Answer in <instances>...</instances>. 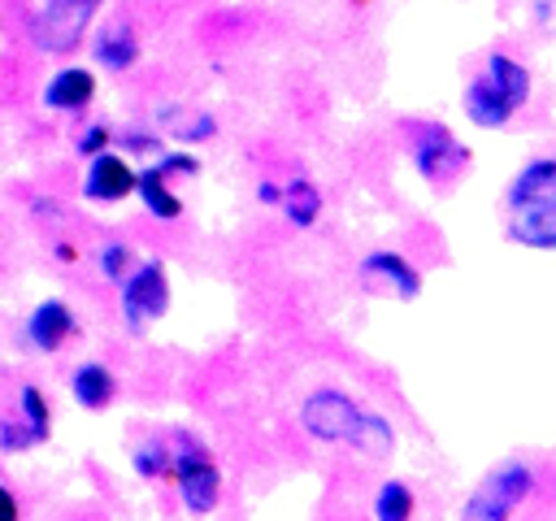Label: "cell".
<instances>
[{
	"label": "cell",
	"mask_w": 556,
	"mask_h": 521,
	"mask_svg": "<svg viewBox=\"0 0 556 521\" xmlns=\"http://www.w3.org/2000/svg\"><path fill=\"white\" fill-rule=\"evenodd\" d=\"M135 56H139V43H135V35H130L126 26L109 30V35L96 43V61L109 65V69H126V65H135Z\"/></svg>",
	"instance_id": "cell-20"
},
{
	"label": "cell",
	"mask_w": 556,
	"mask_h": 521,
	"mask_svg": "<svg viewBox=\"0 0 556 521\" xmlns=\"http://www.w3.org/2000/svg\"><path fill=\"white\" fill-rule=\"evenodd\" d=\"M413 165H417V174H421L426 182H447V178L465 165V143H460L447 126L426 122V126L417 130V143H413Z\"/></svg>",
	"instance_id": "cell-6"
},
{
	"label": "cell",
	"mask_w": 556,
	"mask_h": 521,
	"mask_svg": "<svg viewBox=\"0 0 556 521\" xmlns=\"http://www.w3.org/2000/svg\"><path fill=\"white\" fill-rule=\"evenodd\" d=\"M96 9H100V0H48L39 9V17H35L30 35H35V43L43 52H56L61 56V52H70L87 35Z\"/></svg>",
	"instance_id": "cell-4"
},
{
	"label": "cell",
	"mask_w": 556,
	"mask_h": 521,
	"mask_svg": "<svg viewBox=\"0 0 556 521\" xmlns=\"http://www.w3.org/2000/svg\"><path fill=\"white\" fill-rule=\"evenodd\" d=\"M413 486L408 482H395L387 478L378 491H374V521H413Z\"/></svg>",
	"instance_id": "cell-19"
},
{
	"label": "cell",
	"mask_w": 556,
	"mask_h": 521,
	"mask_svg": "<svg viewBox=\"0 0 556 521\" xmlns=\"http://www.w3.org/2000/svg\"><path fill=\"white\" fill-rule=\"evenodd\" d=\"M352 421H356V404L343 391H330V386L326 391H313L304 399V408H300V425L317 443H343L348 430H352Z\"/></svg>",
	"instance_id": "cell-7"
},
{
	"label": "cell",
	"mask_w": 556,
	"mask_h": 521,
	"mask_svg": "<svg viewBox=\"0 0 556 521\" xmlns=\"http://www.w3.org/2000/svg\"><path fill=\"white\" fill-rule=\"evenodd\" d=\"M130 191H135V169H130L117 152L100 148V152L91 156L87 178H83V195H87V200H100V204H117V200H126Z\"/></svg>",
	"instance_id": "cell-8"
},
{
	"label": "cell",
	"mask_w": 556,
	"mask_h": 521,
	"mask_svg": "<svg viewBox=\"0 0 556 521\" xmlns=\"http://www.w3.org/2000/svg\"><path fill=\"white\" fill-rule=\"evenodd\" d=\"M169 308V278L161 260H139L130 278H122V313L130 330H143L148 321L165 317Z\"/></svg>",
	"instance_id": "cell-5"
},
{
	"label": "cell",
	"mask_w": 556,
	"mask_h": 521,
	"mask_svg": "<svg viewBox=\"0 0 556 521\" xmlns=\"http://www.w3.org/2000/svg\"><path fill=\"white\" fill-rule=\"evenodd\" d=\"M91 96H96V78H91V69H78V65L61 69V74L43 87V104H48V109H61V113H78Z\"/></svg>",
	"instance_id": "cell-15"
},
{
	"label": "cell",
	"mask_w": 556,
	"mask_h": 521,
	"mask_svg": "<svg viewBox=\"0 0 556 521\" xmlns=\"http://www.w3.org/2000/svg\"><path fill=\"white\" fill-rule=\"evenodd\" d=\"M0 521H22V508H17V495L0 482Z\"/></svg>",
	"instance_id": "cell-25"
},
{
	"label": "cell",
	"mask_w": 556,
	"mask_h": 521,
	"mask_svg": "<svg viewBox=\"0 0 556 521\" xmlns=\"http://www.w3.org/2000/svg\"><path fill=\"white\" fill-rule=\"evenodd\" d=\"M48 430H52V412H48L43 391L39 386H22V421L0 425V447L4 452H26L35 443H48Z\"/></svg>",
	"instance_id": "cell-9"
},
{
	"label": "cell",
	"mask_w": 556,
	"mask_h": 521,
	"mask_svg": "<svg viewBox=\"0 0 556 521\" xmlns=\"http://www.w3.org/2000/svg\"><path fill=\"white\" fill-rule=\"evenodd\" d=\"M278 195H282V187H274V182H261V204H278Z\"/></svg>",
	"instance_id": "cell-27"
},
{
	"label": "cell",
	"mask_w": 556,
	"mask_h": 521,
	"mask_svg": "<svg viewBox=\"0 0 556 521\" xmlns=\"http://www.w3.org/2000/svg\"><path fill=\"white\" fill-rule=\"evenodd\" d=\"M534 491V469L513 460L504 469H495L460 508V521H508L517 512V504Z\"/></svg>",
	"instance_id": "cell-2"
},
{
	"label": "cell",
	"mask_w": 556,
	"mask_h": 521,
	"mask_svg": "<svg viewBox=\"0 0 556 521\" xmlns=\"http://www.w3.org/2000/svg\"><path fill=\"white\" fill-rule=\"evenodd\" d=\"M343 443H352L369 460H387L395 452V425L387 417H378V412H361L356 408V421H352V430H348Z\"/></svg>",
	"instance_id": "cell-14"
},
{
	"label": "cell",
	"mask_w": 556,
	"mask_h": 521,
	"mask_svg": "<svg viewBox=\"0 0 556 521\" xmlns=\"http://www.w3.org/2000/svg\"><path fill=\"white\" fill-rule=\"evenodd\" d=\"M547 200H556V165H552V156H539V161H530V165L513 178V187H508V208L547 204Z\"/></svg>",
	"instance_id": "cell-12"
},
{
	"label": "cell",
	"mask_w": 556,
	"mask_h": 521,
	"mask_svg": "<svg viewBox=\"0 0 556 521\" xmlns=\"http://www.w3.org/2000/svg\"><path fill=\"white\" fill-rule=\"evenodd\" d=\"M361 274H365V278H382L400 300H413V295L421 291V274H417L400 252H369V256L361 260Z\"/></svg>",
	"instance_id": "cell-13"
},
{
	"label": "cell",
	"mask_w": 556,
	"mask_h": 521,
	"mask_svg": "<svg viewBox=\"0 0 556 521\" xmlns=\"http://www.w3.org/2000/svg\"><path fill=\"white\" fill-rule=\"evenodd\" d=\"M104 143H109V126H91V130L78 139V152H83V156H96Z\"/></svg>",
	"instance_id": "cell-24"
},
{
	"label": "cell",
	"mask_w": 556,
	"mask_h": 521,
	"mask_svg": "<svg viewBox=\"0 0 556 521\" xmlns=\"http://www.w3.org/2000/svg\"><path fill=\"white\" fill-rule=\"evenodd\" d=\"M526 100H530V74L504 52H495L486 69L465 87V113L473 126H504Z\"/></svg>",
	"instance_id": "cell-1"
},
{
	"label": "cell",
	"mask_w": 556,
	"mask_h": 521,
	"mask_svg": "<svg viewBox=\"0 0 556 521\" xmlns=\"http://www.w3.org/2000/svg\"><path fill=\"white\" fill-rule=\"evenodd\" d=\"M508 239L521 243V247L552 252V243H556V200L513 208V217H508Z\"/></svg>",
	"instance_id": "cell-11"
},
{
	"label": "cell",
	"mask_w": 556,
	"mask_h": 521,
	"mask_svg": "<svg viewBox=\"0 0 556 521\" xmlns=\"http://www.w3.org/2000/svg\"><path fill=\"white\" fill-rule=\"evenodd\" d=\"M169 473H174V482H178L182 504H187L195 517H204V512L217 508L222 473H217V465L204 456V447L191 443L187 434H178V452H169Z\"/></svg>",
	"instance_id": "cell-3"
},
{
	"label": "cell",
	"mask_w": 556,
	"mask_h": 521,
	"mask_svg": "<svg viewBox=\"0 0 556 521\" xmlns=\"http://www.w3.org/2000/svg\"><path fill=\"white\" fill-rule=\"evenodd\" d=\"M130 260H135V252H130L126 243H109V247H100V274H104L109 282H122L126 269H130Z\"/></svg>",
	"instance_id": "cell-22"
},
{
	"label": "cell",
	"mask_w": 556,
	"mask_h": 521,
	"mask_svg": "<svg viewBox=\"0 0 556 521\" xmlns=\"http://www.w3.org/2000/svg\"><path fill=\"white\" fill-rule=\"evenodd\" d=\"M213 130H217V122H213V117H195V126H182L178 135H182V139H208Z\"/></svg>",
	"instance_id": "cell-26"
},
{
	"label": "cell",
	"mask_w": 556,
	"mask_h": 521,
	"mask_svg": "<svg viewBox=\"0 0 556 521\" xmlns=\"http://www.w3.org/2000/svg\"><path fill=\"white\" fill-rule=\"evenodd\" d=\"M113 391H117V382H113V373L100 365V360H83L74 373H70V395L83 404V408H104L109 399H113Z\"/></svg>",
	"instance_id": "cell-17"
},
{
	"label": "cell",
	"mask_w": 556,
	"mask_h": 521,
	"mask_svg": "<svg viewBox=\"0 0 556 521\" xmlns=\"http://www.w3.org/2000/svg\"><path fill=\"white\" fill-rule=\"evenodd\" d=\"M74 334V313L61 300H39L26 317V343L39 352H56Z\"/></svg>",
	"instance_id": "cell-10"
},
{
	"label": "cell",
	"mask_w": 556,
	"mask_h": 521,
	"mask_svg": "<svg viewBox=\"0 0 556 521\" xmlns=\"http://www.w3.org/2000/svg\"><path fill=\"white\" fill-rule=\"evenodd\" d=\"M278 204H282V213H287V221H291V226L308 230V226L317 221V213H321V191H317L308 178H295V182H287V187H282Z\"/></svg>",
	"instance_id": "cell-18"
},
{
	"label": "cell",
	"mask_w": 556,
	"mask_h": 521,
	"mask_svg": "<svg viewBox=\"0 0 556 521\" xmlns=\"http://www.w3.org/2000/svg\"><path fill=\"white\" fill-rule=\"evenodd\" d=\"M152 165H156L165 178H169V174H195V169H200V161H195V156H182V152L161 156V161H152Z\"/></svg>",
	"instance_id": "cell-23"
},
{
	"label": "cell",
	"mask_w": 556,
	"mask_h": 521,
	"mask_svg": "<svg viewBox=\"0 0 556 521\" xmlns=\"http://www.w3.org/2000/svg\"><path fill=\"white\" fill-rule=\"evenodd\" d=\"M135 195H139L143 208H148L152 217H161V221L182 217V200H178V191H169V182H165V174H161L156 165H143V169L135 174Z\"/></svg>",
	"instance_id": "cell-16"
},
{
	"label": "cell",
	"mask_w": 556,
	"mask_h": 521,
	"mask_svg": "<svg viewBox=\"0 0 556 521\" xmlns=\"http://www.w3.org/2000/svg\"><path fill=\"white\" fill-rule=\"evenodd\" d=\"M135 473L139 478H161V473H169V447L161 443V439H152V443H143L139 452H135Z\"/></svg>",
	"instance_id": "cell-21"
}]
</instances>
